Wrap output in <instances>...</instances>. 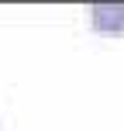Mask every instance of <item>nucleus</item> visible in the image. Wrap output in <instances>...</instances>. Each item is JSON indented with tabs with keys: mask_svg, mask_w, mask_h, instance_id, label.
<instances>
[{
	"mask_svg": "<svg viewBox=\"0 0 124 131\" xmlns=\"http://www.w3.org/2000/svg\"><path fill=\"white\" fill-rule=\"evenodd\" d=\"M90 24L100 35H121L124 31V4H93Z\"/></svg>",
	"mask_w": 124,
	"mask_h": 131,
	"instance_id": "nucleus-1",
	"label": "nucleus"
}]
</instances>
